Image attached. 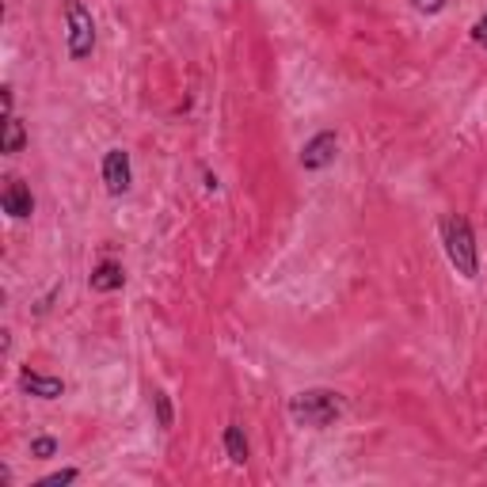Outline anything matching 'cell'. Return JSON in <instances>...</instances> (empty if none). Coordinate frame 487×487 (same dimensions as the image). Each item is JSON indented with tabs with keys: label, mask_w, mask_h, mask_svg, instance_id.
<instances>
[{
	"label": "cell",
	"mask_w": 487,
	"mask_h": 487,
	"mask_svg": "<svg viewBox=\"0 0 487 487\" xmlns=\"http://www.w3.org/2000/svg\"><path fill=\"white\" fill-rule=\"evenodd\" d=\"M290 419L297 426H335L342 419V396L335 389H304L290 400Z\"/></svg>",
	"instance_id": "cell-1"
},
{
	"label": "cell",
	"mask_w": 487,
	"mask_h": 487,
	"mask_svg": "<svg viewBox=\"0 0 487 487\" xmlns=\"http://www.w3.org/2000/svg\"><path fill=\"white\" fill-rule=\"evenodd\" d=\"M442 248L445 259L454 263V270L461 278H476L480 275V248L473 237V225L464 218H445L442 221Z\"/></svg>",
	"instance_id": "cell-2"
},
{
	"label": "cell",
	"mask_w": 487,
	"mask_h": 487,
	"mask_svg": "<svg viewBox=\"0 0 487 487\" xmlns=\"http://www.w3.org/2000/svg\"><path fill=\"white\" fill-rule=\"evenodd\" d=\"M65 46L73 61H88L96 50V20L80 0H65Z\"/></svg>",
	"instance_id": "cell-3"
},
{
	"label": "cell",
	"mask_w": 487,
	"mask_h": 487,
	"mask_svg": "<svg viewBox=\"0 0 487 487\" xmlns=\"http://www.w3.org/2000/svg\"><path fill=\"white\" fill-rule=\"evenodd\" d=\"M103 183H107V194L122 198L134 183V168H130V153L126 149H107L103 153Z\"/></svg>",
	"instance_id": "cell-4"
},
{
	"label": "cell",
	"mask_w": 487,
	"mask_h": 487,
	"mask_svg": "<svg viewBox=\"0 0 487 487\" xmlns=\"http://www.w3.org/2000/svg\"><path fill=\"white\" fill-rule=\"evenodd\" d=\"M335 153H339V134L335 130H320L313 141H304L301 168L304 172H323L328 164H335Z\"/></svg>",
	"instance_id": "cell-5"
},
{
	"label": "cell",
	"mask_w": 487,
	"mask_h": 487,
	"mask_svg": "<svg viewBox=\"0 0 487 487\" xmlns=\"http://www.w3.org/2000/svg\"><path fill=\"white\" fill-rule=\"evenodd\" d=\"M0 206H5L8 218L15 221H27L31 213H34V194L27 183H20V179H12V183L5 187V194H0Z\"/></svg>",
	"instance_id": "cell-6"
},
{
	"label": "cell",
	"mask_w": 487,
	"mask_h": 487,
	"mask_svg": "<svg viewBox=\"0 0 487 487\" xmlns=\"http://www.w3.org/2000/svg\"><path fill=\"white\" fill-rule=\"evenodd\" d=\"M20 389L27 396H39V400H58V396H65V381H61V377H46V373H34V370H23L20 373Z\"/></svg>",
	"instance_id": "cell-7"
},
{
	"label": "cell",
	"mask_w": 487,
	"mask_h": 487,
	"mask_svg": "<svg viewBox=\"0 0 487 487\" xmlns=\"http://www.w3.org/2000/svg\"><path fill=\"white\" fill-rule=\"evenodd\" d=\"M88 286H92L96 294H115V290H122V286H126V270H122V263H115V259L96 263V267H92V275H88Z\"/></svg>",
	"instance_id": "cell-8"
},
{
	"label": "cell",
	"mask_w": 487,
	"mask_h": 487,
	"mask_svg": "<svg viewBox=\"0 0 487 487\" xmlns=\"http://www.w3.org/2000/svg\"><path fill=\"white\" fill-rule=\"evenodd\" d=\"M27 145V130H23V122L15 118V115H5V134H0V153L5 156H15V153H23Z\"/></svg>",
	"instance_id": "cell-9"
},
{
	"label": "cell",
	"mask_w": 487,
	"mask_h": 487,
	"mask_svg": "<svg viewBox=\"0 0 487 487\" xmlns=\"http://www.w3.org/2000/svg\"><path fill=\"white\" fill-rule=\"evenodd\" d=\"M225 454H229V461L232 464H248V457H251V449H248V438H244V426L240 423H229L225 426Z\"/></svg>",
	"instance_id": "cell-10"
},
{
	"label": "cell",
	"mask_w": 487,
	"mask_h": 487,
	"mask_svg": "<svg viewBox=\"0 0 487 487\" xmlns=\"http://www.w3.org/2000/svg\"><path fill=\"white\" fill-rule=\"evenodd\" d=\"M153 407H156V426L160 430H172L175 426V407H172V396L164 389L153 392Z\"/></svg>",
	"instance_id": "cell-11"
},
{
	"label": "cell",
	"mask_w": 487,
	"mask_h": 487,
	"mask_svg": "<svg viewBox=\"0 0 487 487\" xmlns=\"http://www.w3.org/2000/svg\"><path fill=\"white\" fill-rule=\"evenodd\" d=\"M31 457H39V461H50V457H58V438H31Z\"/></svg>",
	"instance_id": "cell-12"
},
{
	"label": "cell",
	"mask_w": 487,
	"mask_h": 487,
	"mask_svg": "<svg viewBox=\"0 0 487 487\" xmlns=\"http://www.w3.org/2000/svg\"><path fill=\"white\" fill-rule=\"evenodd\" d=\"M80 473L77 468H61V473H53V476H46V480H39V487H65V483H73Z\"/></svg>",
	"instance_id": "cell-13"
},
{
	"label": "cell",
	"mask_w": 487,
	"mask_h": 487,
	"mask_svg": "<svg viewBox=\"0 0 487 487\" xmlns=\"http://www.w3.org/2000/svg\"><path fill=\"white\" fill-rule=\"evenodd\" d=\"M473 42L487 50V12L480 15V20H476V23H473Z\"/></svg>",
	"instance_id": "cell-14"
},
{
	"label": "cell",
	"mask_w": 487,
	"mask_h": 487,
	"mask_svg": "<svg viewBox=\"0 0 487 487\" xmlns=\"http://www.w3.org/2000/svg\"><path fill=\"white\" fill-rule=\"evenodd\" d=\"M449 5V0H415V12H426V15H435Z\"/></svg>",
	"instance_id": "cell-15"
}]
</instances>
